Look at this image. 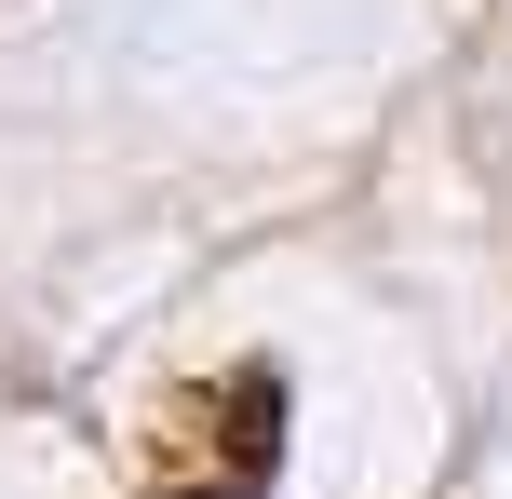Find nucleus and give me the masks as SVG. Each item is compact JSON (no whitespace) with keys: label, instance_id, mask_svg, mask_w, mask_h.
<instances>
[{"label":"nucleus","instance_id":"f257e3e1","mask_svg":"<svg viewBox=\"0 0 512 499\" xmlns=\"http://www.w3.org/2000/svg\"><path fill=\"white\" fill-rule=\"evenodd\" d=\"M149 499H270L283 473V365H203L135 419Z\"/></svg>","mask_w":512,"mask_h":499}]
</instances>
